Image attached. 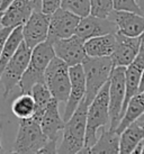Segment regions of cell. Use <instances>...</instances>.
Listing matches in <instances>:
<instances>
[{"label":"cell","mask_w":144,"mask_h":154,"mask_svg":"<svg viewBox=\"0 0 144 154\" xmlns=\"http://www.w3.org/2000/svg\"><path fill=\"white\" fill-rule=\"evenodd\" d=\"M85 42V39L77 34L68 38L58 39L53 43L55 54L68 63L69 66L81 64L87 57Z\"/></svg>","instance_id":"12"},{"label":"cell","mask_w":144,"mask_h":154,"mask_svg":"<svg viewBox=\"0 0 144 154\" xmlns=\"http://www.w3.org/2000/svg\"><path fill=\"white\" fill-rule=\"evenodd\" d=\"M143 119H144V115L142 116V117H141V118H140V119H139V120H143ZM139 120H137V122H139Z\"/></svg>","instance_id":"38"},{"label":"cell","mask_w":144,"mask_h":154,"mask_svg":"<svg viewBox=\"0 0 144 154\" xmlns=\"http://www.w3.org/2000/svg\"><path fill=\"white\" fill-rule=\"evenodd\" d=\"M14 1H15V0H1V4H0V11H5L10 5L13 4Z\"/></svg>","instance_id":"33"},{"label":"cell","mask_w":144,"mask_h":154,"mask_svg":"<svg viewBox=\"0 0 144 154\" xmlns=\"http://www.w3.org/2000/svg\"><path fill=\"white\" fill-rule=\"evenodd\" d=\"M117 32H118L117 25L110 18H100L90 14L80 19L76 34L87 41L92 37L113 34Z\"/></svg>","instance_id":"14"},{"label":"cell","mask_w":144,"mask_h":154,"mask_svg":"<svg viewBox=\"0 0 144 154\" xmlns=\"http://www.w3.org/2000/svg\"><path fill=\"white\" fill-rule=\"evenodd\" d=\"M47 141L49 137L44 134L37 120L34 118L20 119L11 152L20 154L39 153Z\"/></svg>","instance_id":"5"},{"label":"cell","mask_w":144,"mask_h":154,"mask_svg":"<svg viewBox=\"0 0 144 154\" xmlns=\"http://www.w3.org/2000/svg\"><path fill=\"white\" fill-rule=\"evenodd\" d=\"M81 17L76 14L69 11L67 9L59 8L51 15L49 41L54 43L55 41L62 38H68L76 35L78 25Z\"/></svg>","instance_id":"9"},{"label":"cell","mask_w":144,"mask_h":154,"mask_svg":"<svg viewBox=\"0 0 144 154\" xmlns=\"http://www.w3.org/2000/svg\"><path fill=\"white\" fill-rule=\"evenodd\" d=\"M59 8H61V0H42V11L52 15Z\"/></svg>","instance_id":"29"},{"label":"cell","mask_w":144,"mask_h":154,"mask_svg":"<svg viewBox=\"0 0 144 154\" xmlns=\"http://www.w3.org/2000/svg\"><path fill=\"white\" fill-rule=\"evenodd\" d=\"M11 111L19 119L33 118L36 111V103L32 94H20L13 101Z\"/></svg>","instance_id":"24"},{"label":"cell","mask_w":144,"mask_h":154,"mask_svg":"<svg viewBox=\"0 0 144 154\" xmlns=\"http://www.w3.org/2000/svg\"><path fill=\"white\" fill-rule=\"evenodd\" d=\"M56 54L53 43L46 39L32 50V57L28 68L19 82L20 94H30L36 83L45 82V71Z\"/></svg>","instance_id":"3"},{"label":"cell","mask_w":144,"mask_h":154,"mask_svg":"<svg viewBox=\"0 0 144 154\" xmlns=\"http://www.w3.org/2000/svg\"><path fill=\"white\" fill-rule=\"evenodd\" d=\"M110 127L109 111V81L98 92L88 109L87 119V134L85 147L81 153H89L98 140V131L104 127Z\"/></svg>","instance_id":"2"},{"label":"cell","mask_w":144,"mask_h":154,"mask_svg":"<svg viewBox=\"0 0 144 154\" xmlns=\"http://www.w3.org/2000/svg\"><path fill=\"white\" fill-rule=\"evenodd\" d=\"M139 123H140V124L143 126V128H144V119L143 120H139Z\"/></svg>","instance_id":"37"},{"label":"cell","mask_w":144,"mask_h":154,"mask_svg":"<svg viewBox=\"0 0 144 154\" xmlns=\"http://www.w3.org/2000/svg\"><path fill=\"white\" fill-rule=\"evenodd\" d=\"M109 18L117 25L119 33L124 35L137 37L144 32V15L142 14L115 9Z\"/></svg>","instance_id":"15"},{"label":"cell","mask_w":144,"mask_h":154,"mask_svg":"<svg viewBox=\"0 0 144 154\" xmlns=\"http://www.w3.org/2000/svg\"><path fill=\"white\" fill-rule=\"evenodd\" d=\"M90 14L100 18H109L115 10L114 0H90Z\"/></svg>","instance_id":"27"},{"label":"cell","mask_w":144,"mask_h":154,"mask_svg":"<svg viewBox=\"0 0 144 154\" xmlns=\"http://www.w3.org/2000/svg\"><path fill=\"white\" fill-rule=\"evenodd\" d=\"M30 94L34 97L35 103H36V111H35V115L33 118L39 123V119L42 117L43 112H44V110L49 106V103L52 100L53 96H52L51 91H50V89H49V87L46 86L45 82L36 83L33 87Z\"/></svg>","instance_id":"25"},{"label":"cell","mask_w":144,"mask_h":154,"mask_svg":"<svg viewBox=\"0 0 144 154\" xmlns=\"http://www.w3.org/2000/svg\"><path fill=\"white\" fill-rule=\"evenodd\" d=\"M125 66H116L109 79V111L110 128L116 129L122 119V112L126 98V77Z\"/></svg>","instance_id":"8"},{"label":"cell","mask_w":144,"mask_h":154,"mask_svg":"<svg viewBox=\"0 0 144 154\" xmlns=\"http://www.w3.org/2000/svg\"><path fill=\"white\" fill-rule=\"evenodd\" d=\"M70 79H71V90L69 98L65 103L63 111V118L67 122L74 114L81 101L85 99L87 92V81H86L85 69L82 63L70 66Z\"/></svg>","instance_id":"10"},{"label":"cell","mask_w":144,"mask_h":154,"mask_svg":"<svg viewBox=\"0 0 144 154\" xmlns=\"http://www.w3.org/2000/svg\"><path fill=\"white\" fill-rule=\"evenodd\" d=\"M61 8L67 9L79 17L90 15V0H61Z\"/></svg>","instance_id":"26"},{"label":"cell","mask_w":144,"mask_h":154,"mask_svg":"<svg viewBox=\"0 0 144 154\" xmlns=\"http://www.w3.org/2000/svg\"><path fill=\"white\" fill-rule=\"evenodd\" d=\"M24 42V32H23V25L17 26L13 33L10 34L6 43L1 46V53H0V72L5 69L9 60L17 52L21 43Z\"/></svg>","instance_id":"23"},{"label":"cell","mask_w":144,"mask_h":154,"mask_svg":"<svg viewBox=\"0 0 144 154\" xmlns=\"http://www.w3.org/2000/svg\"><path fill=\"white\" fill-rule=\"evenodd\" d=\"M34 11L30 0H15L5 11H1V26L24 25Z\"/></svg>","instance_id":"18"},{"label":"cell","mask_w":144,"mask_h":154,"mask_svg":"<svg viewBox=\"0 0 144 154\" xmlns=\"http://www.w3.org/2000/svg\"><path fill=\"white\" fill-rule=\"evenodd\" d=\"M141 91H144V72H143V75H142V80H141V85H140V92Z\"/></svg>","instance_id":"35"},{"label":"cell","mask_w":144,"mask_h":154,"mask_svg":"<svg viewBox=\"0 0 144 154\" xmlns=\"http://www.w3.org/2000/svg\"><path fill=\"white\" fill-rule=\"evenodd\" d=\"M144 115V91H141L135 96H133L125 108L122 119L119 122L116 131L121 134L124 129L131 124L135 123Z\"/></svg>","instance_id":"21"},{"label":"cell","mask_w":144,"mask_h":154,"mask_svg":"<svg viewBox=\"0 0 144 154\" xmlns=\"http://www.w3.org/2000/svg\"><path fill=\"white\" fill-rule=\"evenodd\" d=\"M144 138L143 126L135 122L121 133V154L133 153L137 144Z\"/></svg>","instance_id":"22"},{"label":"cell","mask_w":144,"mask_h":154,"mask_svg":"<svg viewBox=\"0 0 144 154\" xmlns=\"http://www.w3.org/2000/svg\"><path fill=\"white\" fill-rule=\"evenodd\" d=\"M45 83L59 103H67L71 90L70 66L55 56L45 71Z\"/></svg>","instance_id":"7"},{"label":"cell","mask_w":144,"mask_h":154,"mask_svg":"<svg viewBox=\"0 0 144 154\" xmlns=\"http://www.w3.org/2000/svg\"><path fill=\"white\" fill-rule=\"evenodd\" d=\"M141 36L132 37L122 33H116V46L115 51L111 54V60L114 63V68L116 66H128L133 61L135 60L139 52H140Z\"/></svg>","instance_id":"13"},{"label":"cell","mask_w":144,"mask_h":154,"mask_svg":"<svg viewBox=\"0 0 144 154\" xmlns=\"http://www.w3.org/2000/svg\"><path fill=\"white\" fill-rule=\"evenodd\" d=\"M133 153H144V138L137 144V146L135 147Z\"/></svg>","instance_id":"34"},{"label":"cell","mask_w":144,"mask_h":154,"mask_svg":"<svg viewBox=\"0 0 144 154\" xmlns=\"http://www.w3.org/2000/svg\"><path fill=\"white\" fill-rule=\"evenodd\" d=\"M144 72V47H141L140 52L135 60L132 62L131 64L126 66L125 71V77H126V98H125V105L122 112L123 117L125 112L127 103L130 101V99L135 96L136 94L140 92V85L142 80V75Z\"/></svg>","instance_id":"17"},{"label":"cell","mask_w":144,"mask_h":154,"mask_svg":"<svg viewBox=\"0 0 144 154\" xmlns=\"http://www.w3.org/2000/svg\"><path fill=\"white\" fill-rule=\"evenodd\" d=\"M141 44H142V47H144V32L141 35Z\"/></svg>","instance_id":"36"},{"label":"cell","mask_w":144,"mask_h":154,"mask_svg":"<svg viewBox=\"0 0 144 154\" xmlns=\"http://www.w3.org/2000/svg\"><path fill=\"white\" fill-rule=\"evenodd\" d=\"M50 23L51 15L43 11H34L28 20L23 25L24 41L32 50L49 38Z\"/></svg>","instance_id":"11"},{"label":"cell","mask_w":144,"mask_h":154,"mask_svg":"<svg viewBox=\"0 0 144 154\" xmlns=\"http://www.w3.org/2000/svg\"><path fill=\"white\" fill-rule=\"evenodd\" d=\"M82 65L85 69L87 81V92L85 98L90 105L102 87L109 81L114 63L110 56L91 57L87 55L82 62Z\"/></svg>","instance_id":"4"},{"label":"cell","mask_w":144,"mask_h":154,"mask_svg":"<svg viewBox=\"0 0 144 154\" xmlns=\"http://www.w3.org/2000/svg\"><path fill=\"white\" fill-rule=\"evenodd\" d=\"M114 7L116 10H125V11L142 14V10L137 4V0H114Z\"/></svg>","instance_id":"28"},{"label":"cell","mask_w":144,"mask_h":154,"mask_svg":"<svg viewBox=\"0 0 144 154\" xmlns=\"http://www.w3.org/2000/svg\"><path fill=\"white\" fill-rule=\"evenodd\" d=\"M15 28L16 27H13V26H1V28H0V45L1 46L6 43V41L8 39V37Z\"/></svg>","instance_id":"30"},{"label":"cell","mask_w":144,"mask_h":154,"mask_svg":"<svg viewBox=\"0 0 144 154\" xmlns=\"http://www.w3.org/2000/svg\"><path fill=\"white\" fill-rule=\"evenodd\" d=\"M35 11H42V0H30Z\"/></svg>","instance_id":"32"},{"label":"cell","mask_w":144,"mask_h":154,"mask_svg":"<svg viewBox=\"0 0 144 154\" xmlns=\"http://www.w3.org/2000/svg\"><path fill=\"white\" fill-rule=\"evenodd\" d=\"M116 46V33L106 34L87 39L85 47L87 55L91 57L111 56Z\"/></svg>","instance_id":"19"},{"label":"cell","mask_w":144,"mask_h":154,"mask_svg":"<svg viewBox=\"0 0 144 154\" xmlns=\"http://www.w3.org/2000/svg\"><path fill=\"white\" fill-rule=\"evenodd\" d=\"M59 103L53 97L39 119V125L49 140H59L60 133H62L65 125L64 118L60 115Z\"/></svg>","instance_id":"16"},{"label":"cell","mask_w":144,"mask_h":154,"mask_svg":"<svg viewBox=\"0 0 144 154\" xmlns=\"http://www.w3.org/2000/svg\"><path fill=\"white\" fill-rule=\"evenodd\" d=\"M89 153H121V134L110 127L102 128V133Z\"/></svg>","instance_id":"20"},{"label":"cell","mask_w":144,"mask_h":154,"mask_svg":"<svg viewBox=\"0 0 144 154\" xmlns=\"http://www.w3.org/2000/svg\"><path fill=\"white\" fill-rule=\"evenodd\" d=\"M89 103L86 98L81 101L71 118L65 122L62 131V140L58 147V153H81L86 143L87 119Z\"/></svg>","instance_id":"1"},{"label":"cell","mask_w":144,"mask_h":154,"mask_svg":"<svg viewBox=\"0 0 144 154\" xmlns=\"http://www.w3.org/2000/svg\"><path fill=\"white\" fill-rule=\"evenodd\" d=\"M30 57H32V48L24 41L17 52L9 60L4 70L0 72L4 98H6L11 92V90L15 87L19 86L21 78L30 65Z\"/></svg>","instance_id":"6"},{"label":"cell","mask_w":144,"mask_h":154,"mask_svg":"<svg viewBox=\"0 0 144 154\" xmlns=\"http://www.w3.org/2000/svg\"><path fill=\"white\" fill-rule=\"evenodd\" d=\"M58 140H49L46 145L39 151V153H58Z\"/></svg>","instance_id":"31"}]
</instances>
